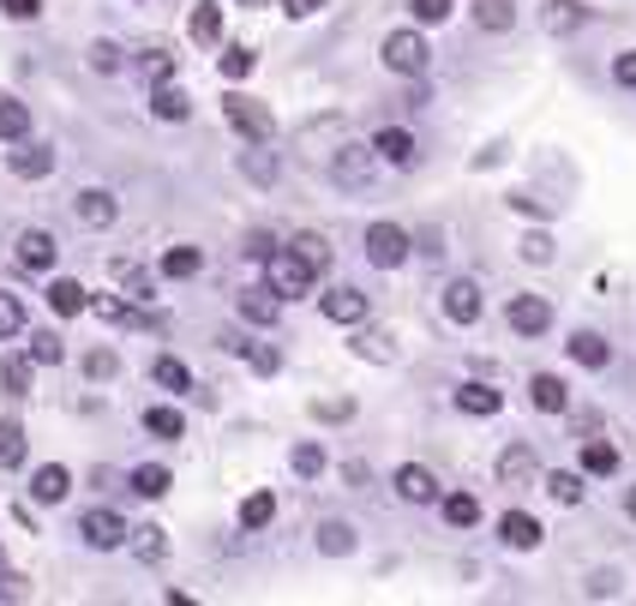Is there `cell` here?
<instances>
[{
  "label": "cell",
  "instance_id": "obj_1",
  "mask_svg": "<svg viewBox=\"0 0 636 606\" xmlns=\"http://www.w3.org/2000/svg\"><path fill=\"white\" fill-rule=\"evenodd\" d=\"M313 264H306L294 246H283V253H271V264H264V283H271L276 301H301V294H313Z\"/></svg>",
  "mask_w": 636,
  "mask_h": 606
},
{
  "label": "cell",
  "instance_id": "obj_2",
  "mask_svg": "<svg viewBox=\"0 0 636 606\" xmlns=\"http://www.w3.org/2000/svg\"><path fill=\"white\" fill-rule=\"evenodd\" d=\"M378 54H384V67L403 72V79H426V67H433V49H426L421 31H391Z\"/></svg>",
  "mask_w": 636,
  "mask_h": 606
},
{
  "label": "cell",
  "instance_id": "obj_3",
  "mask_svg": "<svg viewBox=\"0 0 636 606\" xmlns=\"http://www.w3.org/2000/svg\"><path fill=\"white\" fill-rule=\"evenodd\" d=\"M414 253V234L403 223H373L366 229V264H378V271H403Z\"/></svg>",
  "mask_w": 636,
  "mask_h": 606
},
{
  "label": "cell",
  "instance_id": "obj_4",
  "mask_svg": "<svg viewBox=\"0 0 636 606\" xmlns=\"http://www.w3.org/2000/svg\"><path fill=\"white\" fill-rule=\"evenodd\" d=\"M373 174H378V151H373V144H343V151L331 156V181L343 192H366V186H373Z\"/></svg>",
  "mask_w": 636,
  "mask_h": 606
},
{
  "label": "cell",
  "instance_id": "obj_5",
  "mask_svg": "<svg viewBox=\"0 0 636 606\" xmlns=\"http://www.w3.org/2000/svg\"><path fill=\"white\" fill-rule=\"evenodd\" d=\"M223 114H229V127L241 132V144H271V109L264 102H253V97H223Z\"/></svg>",
  "mask_w": 636,
  "mask_h": 606
},
{
  "label": "cell",
  "instance_id": "obj_6",
  "mask_svg": "<svg viewBox=\"0 0 636 606\" xmlns=\"http://www.w3.org/2000/svg\"><path fill=\"white\" fill-rule=\"evenodd\" d=\"M505 324L516 336H546V331H553V306H546V294H511V301H505Z\"/></svg>",
  "mask_w": 636,
  "mask_h": 606
},
{
  "label": "cell",
  "instance_id": "obj_7",
  "mask_svg": "<svg viewBox=\"0 0 636 606\" xmlns=\"http://www.w3.org/2000/svg\"><path fill=\"white\" fill-rule=\"evenodd\" d=\"M79 535H84V546H91V553H114V546L132 541V528H127L114 511H84V516H79Z\"/></svg>",
  "mask_w": 636,
  "mask_h": 606
},
{
  "label": "cell",
  "instance_id": "obj_8",
  "mask_svg": "<svg viewBox=\"0 0 636 606\" xmlns=\"http://www.w3.org/2000/svg\"><path fill=\"white\" fill-rule=\"evenodd\" d=\"M114 216H121V204H114L109 186H84L79 199H72V223L79 229H109Z\"/></svg>",
  "mask_w": 636,
  "mask_h": 606
},
{
  "label": "cell",
  "instance_id": "obj_9",
  "mask_svg": "<svg viewBox=\"0 0 636 606\" xmlns=\"http://www.w3.org/2000/svg\"><path fill=\"white\" fill-rule=\"evenodd\" d=\"M12 259H19V271H54L61 246H54V234H49V229H24L19 241H12Z\"/></svg>",
  "mask_w": 636,
  "mask_h": 606
},
{
  "label": "cell",
  "instance_id": "obj_10",
  "mask_svg": "<svg viewBox=\"0 0 636 606\" xmlns=\"http://www.w3.org/2000/svg\"><path fill=\"white\" fill-rule=\"evenodd\" d=\"M396 498H403V505H438V475L421 463H403L396 468Z\"/></svg>",
  "mask_w": 636,
  "mask_h": 606
},
{
  "label": "cell",
  "instance_id": "obj_11",
  "mask_svg": "<svg viewBox=\"0 0 636 606\" xmlns=\"http://www.w3.org/2000/svg\"><path fill=\"white\" fill-rule=\"evenodd\" d=\"M445 319L451 324H475L481 319V283H475V276H456V283H445Z\"/></svg>",
  "mask_w": 636,
  "mask_h": 606
},
{
  "label": "cell",
  "instance_id": "obj_12",
  "mask_svg": "<svg viewBox=\"0 0 636 606\" xmlns=\"http://www.w3.org/2000/svg\"><path fill=\"white\" fill-rule=\"evenodd\" d=\"M528 403H535L541 415H565V408H571V384L558 373H535V378H528Z\"/></svg>",
  "mask_w": 636,
  "mask_h": 606
},
{
  "label": "cell",
  "instance_id": "obj_13",
  "mask_svg": "<svg viewBox=\"0 0 636 606\" xmlns=\"http://www.w3.org/2000/svg\"><path fill=\"white\" fill-rule=\"evenodd\" d=\"M319 313L331 324H361L366 319V294L361 289H331V294H319Z\"/></svg>",
  "mask_w": 636,
  "mask_h": 606
},
{
  "label": "cell",
  "instance_id": "obj_14",
  "mask_svg": "<svg viewBox=\"0 0 636 606\" xmlns=\"http://www.w3.org/2000/svg\"><path fill=\"white\" fill-rule=\"evenodd\" d=\"M595 19V12L583 7V0H546V12H541V24L553 37H571V31H583V24Z\"/></svg>",
  "mask_w": 636,
  "mask_h": 606
},
{
  "label": "cell",
  "instance_id": "obj_15",
  "mask_svg": "<svg viewBox=\"0 0 636 606\" xmlns=\"http://www.w3.org/2000/svg\"><path fill=\"white\" fill-rule=\"evenodd\" d=\"M498 541L516 546V553H535V546H541V523L528 511H505V516H498Z\"/></svg>",
  "mask_w": 636,
  "mask_h": 606
},
{
  "label": "cell",
  "instance_id": "obj_16",
  "mask_svg": "<svg viewBox=\"0 0 636 606\" xmlns=\"http://www.w3.org/2000/svg\"><path fill=\"white\" fill-rule=\"evenodd\" d=\"M7 169L19 174V181H42V174L54 169V151H49V144H31V139H19V151L7 156Z\"/></svg>",
  "mask_w": 636,
  "mask_h": 606
},
{
  "label": "cell",
  "instance_id": "obj_17",
  "mask_svg": "<svg viewBox=\"0 0 636 606\" xmlns=\"http://www.w3.org/2000/svg\"><path fill=\"white\" fill-rule=\"evenodd\" d=\"M571 361L588 366V373H606V366H613V343H606L600 331H576L571 336Z\"/></svg>",
  "mask_w": 636,
  "mask_h": 606
},
{
  "label": "cell",
  "instance_id": "obj_18",
  "mask_svg": "<svg viewBox=\"0 0 636 606\" xmlns=\"http://www.w3.org/2000/svg\"><path fill=\"white\" fill-rule=\"evenodd\" d=\"M151 114H157V121H186V114H192V97H186L174 79H157V84H151Z\"/></svg>",
  "mask_w": 636,
  "mask_h": 606
},
{
  "label": "cell",
  "instance_id": "obj_19",
  "mask_svg": "<svg viewBox=\"0 0 636 606\" xmlns=\"http://www.w3.org/2000/svg\"><path fill=\"white\" fill-rule=\"evenodd\" d=\"M456 408H463V415H475V421H486V415H498V408H505V396H498L493 384L468 378L463 391H456Z\"/></svg>",
  "mask_w": 636,
  "mask_h": 606
},
{
  "label": "cell",
  "instance_id": "obj_20",
  "mask_svg": "<svg viewBox=\"0 0 636 606\" xmlns=\"http://www.w3.org/2000/svg\"><path fill=\"white\" fill-rule=\"evenodd\" d=\"M67 493H72V475H67L61 463H42L37 475H31V498H37V505H61Z\"/></svg>",
  "mask_w": 636,
  "mask_h": 606
},
{
  "label": "cell",
  "instance_id": "obj_21",
  "mask_svg": "<svg viewBox=\"0 0 636 606\" xmlns=\"http://www.w3.org/2000/svg\"><path fill=\"white\" fill-rule=\"evenodd\" d=\"M498 481H505V486H528V481H541L535 451H528V445H511L505 456H498Z\"/></svg>",
  "mask_w": 636,
  "mask_h": 606
},
{
  "label": "cell",
  "instance_id": "obj_22",
  "mask_svg": "<svg viewBox=\"0 0 636 606\" xmlns=\"http://www.w3.org/2000/svg\"><path fill=\"white\" fill-rule=\"evenodd\" d=\"M373 151H378L384 162H396V169H408V162L421 156V151H414V139H408L403 127H378V132H373Z\"/></svg>",
  "mask_w": 636,
  "mask_h": 606
},
{
  "label": "cell",
  "instance_id": "obj_23",
  "mask_svg": "<svg viewBox=\"0 0 636 606\" xmlns=\"http://www.w3.org/2000/svg\"><path fill=\"white\" fill-rule=\"evenodd\" d=\"M144 433L162 438V445H174V438H186V415L169 408V403H157V408H144Z\"/></svg>",
  "mask_w": 636,
  "mask_h": 606
},
{
  "label": "cell",
  "instance_id": "obj_24",
  "mask_svg": "<svg viewBox=\"0 0 636 606\" xmlns=\"http://www.w3.org/2000/svg\"><path fill=\"white\" fill-rule=\"evenodd\" d=\"M276 313H283V301H276L271 289H241V319L246 324H264V331H271Z\"/></svg>",
  "mask_w": 636,
  "mask_h": 606
},
{
  "label": "cell",
  "instance_id": "obj_25",
  "mask_svg": "<svg viewBox=\"0 0 636 606\" xmlns=\"http://www.w3.org/2000/svg\"><path fill=\"white\" fill-rule=\"evenodd\" d=\"M49 306H54L61 319H79L84 306H91V289L72 283V276H61V283H49Z\"/></svg>",
  "mask_w": 636,
  "mask_h": 606
},
{
  "label": "cell",
  "instance_id": "obj_26",
  "mask_svg": "<svg viewBox=\"0 0 636 606\" xmlns=\"http://www.w3.org/2000/svg\"><path fill=\"white\" fill-rule=\"evenodd\" d=\"M192 42H204V49H216V42H223V7H216V0H204V7H192Z\"/></svg>",
  "mask_w": 636,
  "mask_h": 606
},
{
  "label": "cell",
  "instance_id": "obj_27",
  "mask_svg": "<svg viewBox=\"0 0 636 606\" xmlns=\"http://www.w3.org/2000/svg\"><path fill=\"white\" fill-rule=\"evenodd\" d=\"M583 475H618V445L613 438H583Z\"/></svg>",
  "mask_w": 636,
  "mask_h": 606
},
{
  "label": "cell",
  "instance_id": "obj_28",
  "mask_svg": "<svg viewBox=\"0 0 636 606\" xmlns=\"http://www.w3.org/2000/svg\"><path fill=\"white\" fill-rule=\"evenodd\" d=\"M438 511H445L451 528H475L481 523V498L475 493H438Z\"/></svg>",
  "mask_w": 636,
  "mask_h": 606
},
{
  "label": "cell",
  "instance_id": "obj_29",
  "mask_svg": "<svg viewBox=\"0 0 636 606\" xmlns=\"http://www.w3.org/2000/svg\"><path fill=\"white\" fill-rule=\"evenodd\" d=\"M541 493L558 498V505H583V475H571V468H553V475H541Z\"/></svg>",
  "mask_w": 636,
  "mask_h": 606
},
{
  "label": "cell",
  "instance_id": "obj_30",
  "mask_svg": "<svg viewBox=\"0 0 636 606\" xmlns=\"http://www.w3.org/2000/svg\"><path fill=\"white\" fill-rule=\"evenodd\" d=\"M19 139H31V109L0 97V144H19Z\"/></svg>",
  "mask_w": 636,
  "mask_h": 606
},
{
  "label": "cell",
  "instance_id": "obj_31",
  "mask_svg": "<svg viewBox=\"0 0 636 606\" xmlns=\"http://www.w3.org/2000/svg\"><path fill=\"white\" fill-rule=\"evenodd\" d=\"M127 486H132V493H139V498H162V493H169V468H162V463H139V468H132V475H127Z\"/></svg>",
  "mask_w": 636,
  "mask_h": 606
},
{
  "label": "cell",
  "instance_id": "obj_32",
  "mask_svg": "<svg viewBox=\"0 0 636 606\" xmlns=\"http://www.w3.org/2000/svg\"><path fill=\"white\" fill-rule=\"evenodd\" d=\"M151 378L162 384V391H174V396H181V391H192L186 361H174V354H157V361H151Z\"/></svg>",
  "mask_w": 636,
  "mask_h": 606
},
{
  "label": "cell",
  "instance_id": "obj_33",
  "mask_svg": "<svg viewBox=\"0 0 636 606\" xmlns=\"http://www.w3.org/2000/svg\"><path fill=\"white\" fill-rule=\"evenodd\" d=\"M475 24H481V31H511V24H516V0H475Z\"/></svg>",
  "mask_w": 636,
  "mask_h": 606
},
{
  "label": "cell",
  "instance_id": "obj_34",
  "mask_svg": "<svg viewBox=\"0 0 636 606\" xmlns=\"http://www.w3.org/2000/svg\"><path fill=\"white\" fill-rule=\"evenodd\" d=\"M114 276H121V289H127V301H132V306L157 301V283L139 271V264H127V259H121V264H114Z\"/></svg>",
  "mask_w": 636,
  "mask_h": 606
},
{
  "label": "cell",
  "instance_id": "obj_35",
  "mask_svg": "<svg viewBox=\"0 0 636 606\" xmlns=\"http://www.w3.org/2000/svg\"><path fill=\"white\" fill-rule=\"evenodd\" d=\"M354 354H361V361H378V366H391L396 361V349H391V336L384 331H354V343H349Z\"/></svg>",
  "mask_w": 636,
  "mask_h": 606
},
{
  "label": "cell",
  "instance_id": "obj_36",
  "mask_svg": "<svg viewBox=\"0 0 636 606\" xmlns=\"http://www.w3.org/2000/svg\"><path fill=\"white\" fill-rule=\"evenodd\" d=\"M319 553L349 558V553H354V528H349V523H336V516H331V523H319Z\"/></svg>",
  "mask_w": 636,
  "mask_h": 606
},
{
  "label": "cell",
  "instance_id": "obj_37",
  "mask_svg": "<svg viewBox=\"0 0 636 606\" xmlns=\"http://www.w3.org/2000/svg\"><path fill=\"white\" fill-rule=\"evenodd\" d=\"M289 463H294V475H301V481H319L324 468H331V456H324V445H313V438H306V445H294Z\"/></svg>",
  "mask_w": 636,
  "mask_h": 606
},
{
  "label": "cell",
  "instance_id": "obj_38",
  "mask_svg": "<svg viewBox=\"0 0 636 606\" xmlns=\"http://www.w3.org/2000/svg\"><path fill=\"white\" fill-rule=\"evenodd\" d=\"M241 169H246V181H259V186L276 181V156L264 151V144H246V151H241Z\"/></svg>",
  "mask_w": 636,
  "mask_h": 606
},
{
  "label": "cell",
  "instance_id": "obj_39",
  "mask_svg": "<svg viewBox=\"0 0 636 606\" xmlns=\"http://www.w3.org/2000/svg\"><path fill=\"white\" fill-rule=\"evenodd\" d=\"M0 384H7V396H31V354H7Z\"/></svg>",
  "mask_w": 636,
  "mask_h": 606
},
{
  "label": "cell",
  "instance_id": "obj_40",
  "mask_svg": "<svg viewBox=\"0 0 636 606\" xmlns=\"http://www.w3.org/2000/svg\"><path fill=\"white\" fill-rule=\"evenodd\" d=\"M276 516V493H246L241 498V528H264Z\"/></svg>",
  "mask_w": 636,
  "mask_h": 606
},
{
  "label": "cell",
  "instance_id": "obj_41",
  "mask_svg": "<svg viewBox=\"0 0 636 606\" xmlns=\"http://www.w3.org/2000/svg\"><path fill=\"white\" fill-rule=\"evenodd\" d=\"M84 54H91V67L102 72V79H114V72H121V67H127V54H121V42H109V37H97V42H91V49H84Z\"/></svg>",
  "mask_w": 636,
  "mask_h": 606
},
{
  "label": "cell",
  "instance_id": "obj_42",
  "mask_svg": "<svg viewBox=\"0 0 636 606\" xmlns=\"http://www.w3.org/2000/svg\"><path fill=\"white\" fill-rule=\"evenodd\" d=\"M19 463H24V426L0 421V468H19Z\"/></svg>",
  "mask_w": 636,
  "mask_h": 606
},
{
  "label": "cell",
  "instance_id": "obj_43",
  "mask_svg": "<svg viewBox=\"0 0 636 606\" xmlns=\"http://www.w3.org/2000/svg\"><path fill=\"white\" fill-rule=\"evenodd\" d=\"M31 361L37 366H61L67 361V343L54 331H31Z\"/></svg>",
  "mask_w": 636,
  "mask_h": 606
},
{
  "label": "cell",
  "instance_id": "obj_44",
  "mask_svg": "<svg viewBox=\"0 0 636 606\" xmlns=\"http://www.w3.org/2000/svg\"><path fill=\"white\" fill-rule=\"evenodd\" d=\"M199 246H169V253H162V276H199Z\"/></svg>",
  "mask_w": 636,
  "mask_h": 606
},
{
  "label": "cell",
  "instance_id": "obj_45",
  "mask_svg": "<svg viewBox=\"0 0 636 606\" xmlns=\"http://www.w3.org/2000/svg\"><path fill=\"white\" fill-rule=\"evenodd\" d=\"M216 67H223V79H246V72L259 67V54L246 49V42H229V49H223V61H216Z\"/></svg>",
  "mask_w": 636,
  "mask_h": 606
},
{
  "label": "cell",
  "instance_id": "obj_46",
  "mask_svg": "<svg viewBox=\"0 0 636 606\" xmlns=\"http://www.w3.org/2000/svg\"><path fill=\"white\" fill-rule=\"evenodd\" d=\"M294 253L313 264V271H331V241L324 234H294Z\"/></svg>",
  "mask_w": 636,
  "mask_h": 606
},
{
  "label": "cell",
  "instance_id": "obj_47",
  "mask_svg": "<svg viewBox=\"0 0 636 606\" xmlns=\"http://www.w3.org/2000/svg\"><path fill=\"white\" fill-rule=\"evenodd\" d=\"M162 546H169V541H162V528H157V523L132 528V553H139L144 565H157V558H162Z\"/></svg>",
  "mask_w": 636,
  "mask_h": 606
},
{
  "label": "cell",
  "instance_id": "obj_48",
  "mask_svg": "<svg viewBox=\"0 0 636 606\" xmlns=\"http://www.w3.org/2000/svg\"><path fill=\"white\" fill-rule=\"evenodd\" d=\"M19 331H24V301L0 289V343H7V336H19Z\"/></svg>",
  "mask_w": 636,
  "mask_h": 606
},
{
  "label": "cell",
  "instance_id": "obj_49",
  "mask_svg": "<svg viewBox=\"0 0 636 606\" xmlns=\"http://www.w3.org/2000/svg\"><path fill=\"white\" fill-rule=\"evenodd\" d=\"M139 72H144L151 84L169 79V72H174V54H169V49H144V54H139Z\"/></svg>",
  "mask_w": 636,
  "mask_h": 606
},
{
  "label": "cell",
  "instance_id": "obj_50",
  "mask_svg": "<svg viewBox=\"0 0 636 606\" xmlns=\"http://www.w3.org/2000/svg\"><path fill=\"white\" fill-rule=\"evenodd\" d=\"M84 373H91L97 384H102V378H114V373H121V354H114V349H97V354H84Z\"/></svg>",
  "mask_w": 636,
  "mask_h": 606
},
{
  "label": "cell",
  "instance_id": "obj_51",
  "mask_svg": "<svg viewBox=\"0 0 636 606\" xmlns=\"http://www.w3.org/2000/svg\"><path fill=\"white\" fill-rule=\"evenodd\" d=\"M246 366H253L259 378H276V373H283V354H276V349H259V343H253V349H246Z\"/></svg>",
  "mask_w": 636,
  "mask_h": 606
},
{
  "label": "cell",
  "instance_id": "obj_52",
  "mask_svg": "<svg viewBox=\"0 0 636 606\" xmlns=\"http://www.w3.org/2000/svg\"><path fill=\"white\" fill-rule=\"evenodd\" d=\"M408 7H414V19H421V24H445L456 0H408Z\"/></svg>",
  "mask_w": 636,
  "mask_h": 606
},
{
  "label": "cell",
  "instance_id": "obj_53",
  "mask_svg": "<svg viewBox=\"0 0 636 606\" xmlns=\"http://www.w3.org/2000/svg\"><path fill=\"white\" fill-rule=\"evenodd\" d=\"M583 595H588V600H613V595H618V576H613V570H595V576L583 583Z\"/></svg>",
  "mask_w": 636,
  "mask_h": 606
},
{
  "label": "cell",
  "instance_id": "obj_54",
  "mask_svg": "<svg viewBox=\"0 0 636 606\" xmlns=\"http://www.w3.org/2000/svg\"><path fill=\"white\" fill-rule=\"evenodd\" d=\"M0 600H31V583H24L19 570H7V565H0Z\"/></svg>",
  "mask_w": 636,
  "mask_h": 606
},
{
  "label": "cell",
  "instance_id": "obj_55",
  "mask_svg": "<svg viewBox=\"0 0 636 606\" xmlns=\"http://www.w3.org/2000/svg\"><path fill=\"white\" fill-rule=\"evenodd\" d=\"M91 306H97L102 319H114V324H127V313H132V301H121V294H97Z\"/></svg>",
  "mask_w": 636,
  "mask_h": 606
},
{
  "label": "cell",
  "instance_id": "obj_56",
  "mask_svg": "<svg viewBox=\"0 0 636 606\" xmlns=\"http://www.w3.org/2000/svg\"><path fill=\"white\" fill-rule=\"evenodd\" d=\"M313 415H319V421H349L354 403H349V396H324V403H313Z\"/></svg>",
  "mask_w": 636,
  "mask_h": 606
},
{
  "label": "cell",
  "instance_id": "obj_57",
  "mask_svg": "<svg viewBox=\"0 0 636 606\" xmlns=\"http://www.w3.org/2000/svg\"><path fill=\"white\" fill-rule=\"evenodd\" d=\"M523 259H528V264H546V259H553V241H546L541 229H535V234H523Z\"/></svg>",
  "mask_w": 636,
  "mask_h": 606
},
{
  "label": "cell",
  "instance_id": "obj_58",
  "mask_svg": "<svg viewBox=\"0 0 636 606\" xmlns=\"http://www.w3.org/2000/svg\"><path fill=\"white\" fill-rule=\"evenodd\" d=\"M613 79L625 84V91H636V49H625V54L613 61Z\"/></svg>",
  "mask_w": 636,
  "mask_h": 606
},
{
  "label": "cell",
  "instance_id": "obj_59",
  "mask_svg": "<svg viewBox=\"0 0 636 606\" xmlns=\"http://www.w3.org/2000/svg\"><path fill=\"white\" fill-rule=\"evenodd\" d=\"M0 12H7V19H37V12H42V0H0Z\"/></svg>",
  "mask_w": 636,
  "mask_h": 606
},
{
  "label": "cell",
  "instance_id": "obj_60",
  "mask_svg": "<svg viewBox=\"0 0 636 606\" xmlns=\"http://www.w3.org/2000/svg\"><path fill=\"white\" fill-rule=\"evenodd\" d=\"M289 19H313V12H324V0H283Z\"/></svg>",
  "mask_w": 636,
  "mask_h": 606
},
{
  "label": "cell",
  "instance_id": "obj_61",
  "mask_svg": "<svg viewBox=\"0 0 636 606\" xmlns=\"http://www.w3.org/2000/svg\"><path fill=\"white\" fill-rule=\"evenodd\" d=\"M625 511H630V516H636V486H630V498H625Z\"/></svg>",
  "mask_w": 636,
  "mask_h": 606
},
{
  "label": "cell",
  "instance_id": "obj_62",
  "mask_svg": "<svg viewBox=\"0 0 636 606\" xmlns=\"http://www.w3.org/2000/svg\"><path fill=\"white\" fill-rule=\"evenodd\" d=\"M241 7H264V0H241Z\"/></svg>",
  "mask_w": 636,
  "mask_h": 606
}]
</instances>
